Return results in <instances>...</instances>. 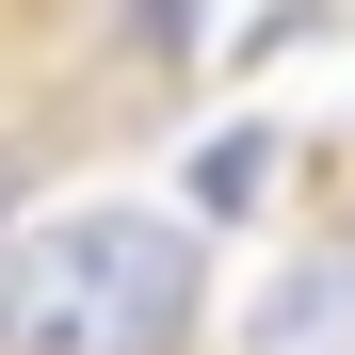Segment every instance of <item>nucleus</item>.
Returning a JSON list of instances; mask_svg holds the SVG:
<instances>
[{
    "mask_svg": "<svg viewBox=\"0 0 355 355\" xmlns=\"http://www.w3.org/2000/svg\"><path fill=\"white\" fill-rule=\"evenodd\" d=\"M210 339V243L178 210H65L0 259V355H194Z\"/></svg>",
    "mask_w": 355,
    "mask_h": 355,
    "instance_id": "nucleus-1",
    "label": "nucleus"
},
{
    "mask_svg": "<svg viewBox=\"0 0 355 355\" xmlns=\"http://www.w3.org/2000/svg\"><path fill=\"white\" fill-rule=\"evenodd\" d=\"M243 355H355V210H323L275 259V291L243 307Z\"/></svg>",
    "mask_w": 355,
    "mask_h": 355,
    "instance_id": "nucleus-2",
    "label": "nucleus"
},
{
    "mask_svg": "<svg viewBox=\"0 0 355 355\" xmlns=\"http://www.w3.org/2000/svg\"><path fill=\"white\" fill-rule=\"evenodd\" d=\"M259 194H275V130H210L194 146V226H243Z\"/></svg>",
    "mask_w": 355,
    "mask_h": 355,
    "instance_id": "nucleus-3",
    "label": "nucleus"
}]
</instances>
